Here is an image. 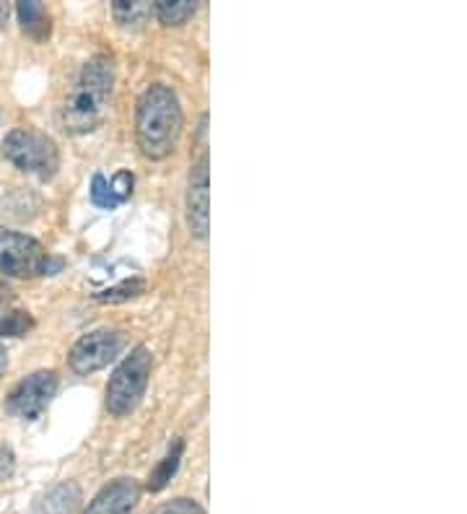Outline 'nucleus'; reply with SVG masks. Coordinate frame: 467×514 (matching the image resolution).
<instances>
[{"instance_id":"nucleus-1","label":"nucleus","mask_w":467,"mask_h":514,"mask_svg":"<svg viewBox=\"0 0 467 514\" xmlns=\"http://www.w3.org/2000/svg\"><path fill=\"white\" fill-rule=\"evenodd\" d=\"M182 125H185V115L172 86H148L135 107V141L141 154L151 161L172 156L180 143Z\"/></svg>"},{"instance_id":"nucleus-2","label":"nucleus","mask_w":467,"mask_h":514,"mask_svg":"<svg viewBox=\"0 0 467 514\" xmlns=\"http://www.w3.org/2000/svg\"><path fill=\"white\" fill-rule=\"evenodd\" d=\"M115 89V60L99 52L81 68L76 89L63 107V125L68 133L84 135L99 128L107 112V102Z\"/></svg>"},{"instance_id":"nucleus-3","label":"nucleus","mask_w":467,"mask_h":514,"mask_svg":"<svg viewBox=\"0 0 467 514\" xmlns=\"http://www.w3.org/2000/svg\"><path fill=\"white\" fill-rule=\"evenodd\" d=\"M151 369H154V356L146 346L133 348L130 356L122 359L120 367L109 377L107 392H104V403H107V411L112 416L122 418L138 408V403L146 395Z\"/></svg>"},{"instance_id":"nucleus-4","label":"nucleus","mask_w":467,"mask_h":514,"mask_svg":"<svg viewBox=\"0 0 467 514\" xmlns=\"http://www.w3.org/2000/svg\"><path fill=\"white\" fill-rule=\"evenodd\" d=\"M3 156L13 167L34 174L39 180H52L60 169L58 143L34 128H13L3 138Z\"/></svg>"},{"instance_id":"nucleus-5","label":"nucleus","mask_w":467,"mask_h":514,"mask_svg":"<svg viewBox=\"0 0 467 514\" xmlns=\"http://www.w3.org/2000/svg\"><path fill=\"white\" fill-rule=\"evenodd\" d=\"M60 260H52L47 250L29 234L13 232L0 226V276L8 278H37L52 276L60 268Z\"/></svg>"},{"instance_id":"nucleus-6","label":"nucleus","mask_w":467,"mask_h":514,"mask_svg":"<svg viewBox=\"0 0 467 514\" xmlns=\"http://www.w3.org/2000/svg\"><path fill=\"white\" fill-rule=\"evenodd\" d=\"M125 346V338L117 328H96L91 333L81 335L76 343H73L71 354H68V364L76 374L86 377V374H94L99 369H104L109 361L115 359L117 354Z\"/></svg>"},{"instance_id":"nucleus-7","label":"nucleus","mask_w":467,"mask_h":514,"mask_svg":"<svg viewBox=\"0 0 467 514\" xmlns=\"http://www.w3.org/2000/svg\"><path fill=\"white\" fill-rule=\"evenodd\" d=\"M55 392H58V374L52 369H39L8 392L6 411L26 421H37L52 403Z\"/></svg>"},{"instance_id":"nucleus-8","label":"nucleus","mask_w":467,"mask_h":514,"mask_svg":"<svg viewBox=\"0 0 467 514\" xmlns=\"http://www.w3.org/2000/svg\"><path fill=\"white\" fill-rule=\"evenodd\" d=\"M211 161L208 154L200 156L190 167L187 177V226L195 239H208L211 232Z\"/></svg>"},{"instance_id":"nucleus-9","label":"nucleus","mask_w":467,"mask_h":514,"mask_svg":"<svg viewBox=\"0 0 467 514\" xmlns=\"http://www.w3.org/2000/svg\"><path fill=\"white\" fill-rule=\"evenodd\" d=\"M141 502V483L135 478H117L107 483L84 514H133Z\"/></svg>"},{"instance_id":"nucleus-10","label":"nucleus","mask_w":467,"mask_h":514,"mask_svg":"<svg viewBox=\"0 0 467 514\" xmlns=\"http://www.w3.org/2000/svg\"><path fill=\"white\" fill-rule=\"evenodd\" d=\"M81 502H84L81 486L76 481H65L47 491L42 499H37L29 514H76Z\"/></svg>"},{"instance_id":"nucleus-11","label":"nucleus","mask_w":467,"mask_h":514,"mask_svg":"<svg viewBox=\"0 0 467 514\" xmlns=\"http://www.w3.org/2000/svg\"><path fill=\"white\" fill-rule=\"evenodd\" d=\"M16 16H19V24L29 37L34 39H47L50 37V13L42 3L37 0H24L16 6Z\"/></svg>"},{"instance_id":"nucleus-12","label":"nucleus","mask_w":467,"mask_h":514,"mask_svg":"<svg viewBox=\"0 0 467 514\" xmlns=\"http://www.w3.org/2000/svg\"><path fill=\"white\" fill-rule=\"evenodd\" d=\"M182 455H185V442H182V439H174V444L169 447V452L164 455V460H161V463L151 470V476H148L146 489L151 491V494L161 491L169 481H172V476L177 473V468H180V463H182Z\"/></svg>"},{"instance_id":"nucleus-13","label":"nucleus","mask_w":467,"mask_h":514,"mask_svg":"<svg viewBox=\"0 0 467 514\" xmlns=\"http://www.w3.org/2000/svg\"><path fill=\"white\" fill-rule=\"evenodd\" d=\"M154 13L164 26H182L198 13V3L195 0H156Z\"/></svg>"},{"instance_id":"nucleus-14","label":"nucleus","mask_w":467,"mask_h":514,"mask_svg":"<svg viewBox=\"0 0 467 514\" xmlns=\"http://www.w3.org/2000/svg\"><path fill=\"white\" fill-rule=\"evenodd\" d=\"M112 16L125 29H138L151 16V6L146 0H115L112 3Z\"/></svg>"},{"instance_id":"nucleus-15","label":"nucleus","mask_w":467,"mask_h":514,"mask_svg":"<svg viewBox=\"0 0 467 514\" xmlns=\"http://www.w3.org/2000/svg\"><path fill=\"white\" fill-rule=\"evenodd\" d=\"M34 328V317L29 312H8L0 317V338H21Z\"/></svg>"},{"instance_id":"nucleus-16","label":"nucleus","mask_w":467,"mask_h":514,"mask_svg":"<svg viewBox=\"0 0 467 514\" xmlns=\"http://www.w3.org/2000/svg\"><path fill=\"white\" fill-rule=\"evenodd\" d=\"M89 198L96 208H104V211H115L120 206V200L112 195L109 190V180L104 174H94V180H91V190H89Z\"/></svg>"},{"instance_id":"nucleus-17","label":"nucleus","mask_w":467,"mask_h":514,"mask_svg":"<svg viewBox=\"0 0 467 514\" xmlns=\"http://www.w3.org/2000/svg\"><path fill=\"white\" fill-rule=\"evenodd\" d=\"M143 289H146L143 278H133V281H122L120 286H112V289L96 294V299H99V302H112V304L125 302V299H133V296L141 294Z\"/></svg>"},{"instance_id":"nucleus-18","label":"nucleus","mask_w":467,"mask_h":514,"mask_svg":"<svg viewBox=\"0 0 467 514\" xmlns=\"http://www.w3.org/2000/svg\"><path fill=\"white\" fill-rule=\"evenodd\" d=\"M133 182V174L122 169V172H117L115 177L109 180V190H112V195L122 203V200H128L130 193H133Z\"/></svg>"},{"instance_id":"nucleus-19","label":"nucleus","mask_w":467,"mask_h":514,"mask_svg":"<svg viewBox=\"0 0 467 514\" xmlns=\"http://www.w3.org/2000/svg\"><path fill=\"white\" fill-rule=\"evenodd\" d=\"M156 514H205V509L195 499H174V502L164 504Z\"/></svg>"},{"instance_id":"nucleus-20","label":"nucleus","mask_w":467,"mask_h":514,"mask_svg":"<svg viewBox=\"0 0 467 514\" xmlns=\"http://www.w3.org/2000/svg\"><path fill=\"white\" fill-rule=\"evenodd\" d=\"M13 468H16L13 452L8 447H0V481H8L13 476Z\"/></svg>"},{"instance_id":"nucleus-21","label":"nucleus","mask_w":467,"mask_h":514,"mask_svg":"<svg viewBox=\"0 0 467 514\" xmlns=\"http://www.w3.org/2000/svg\"><path fill=\"white\" fill-rule=\"evenodd\" d=\"M8 369V354H6V348H3V343H0V377L6 374Z\"/></svg>"},{"instance_id":"nucleus-22","label":"nucleus","mask_w":467,"mask_h":514,"mask_svg":"<svg viewBox=\"0 0 467 514\" xmlns=\"http://www.w3.org/2000/svg\"><path fill=\"white\" fill-rule=\"evenodd\" d=\"M8 13H11V8H8V3H0V29H3V26H6Z\"/></svg>"}]
</instances>
